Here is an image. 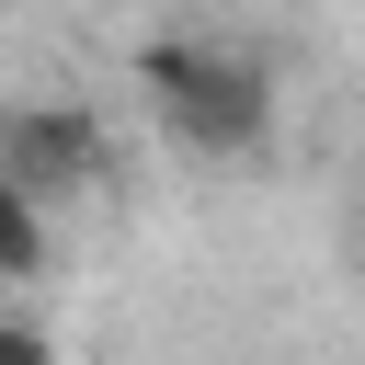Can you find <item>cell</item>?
<instances>
[{"instance_id":"4","label":"cell","mask_w":365,"mask_h":365,"mask_svg":"<svg viewBox=\"0 0 365 365\" xmlns=\"http://www.w3.org/2000/svg\"><path fill=\"white\" fill-rule=\"evenodd\" d=\"M0 365H57V331L23 319V308H0Z\"/></svg>"},{"instance_id":"3","label":"cell","mask_w":365,"mask_h":365,"mask_svg":"<svg viewBox=\"0 0 365 365\" xmlns=\"http://www.w3.org/2000/svg\"><path fill=\"white\" fill-rule=\"evenodd\" d=\"M46 262H57V217H46L34 194H11V182H0V285H34Z\"/></svg>"},{"instance_id":"1","label":"cell","mask_w":365,"mask_h":365,"mask_svg":"<svg viewBox=\"0 0 365 365\" xmlns=\"http://www.w3.org/2000/svg\"><path fill=\"white\" fill-rule=\"evenodd\" d=\"M137 91L160 114V137L182 160H251L274 137V68L240 46V34H194V23H160L137 46Z\"/></svg>"},{"instance_id":"2","label":"cell","mask_w":365,"mask_h":365,"mask_svg":"<svg viewBox=\"0 0 365 365\" xmlns=\"http://www.w3.org/2000/svg\"><path fill=\"white\" fill-rule=\"evenodd\" d=\"M0 182L34 194L46 217L91 182H114V137L91 103H0Z\"/></svg>"}]
</instances>
